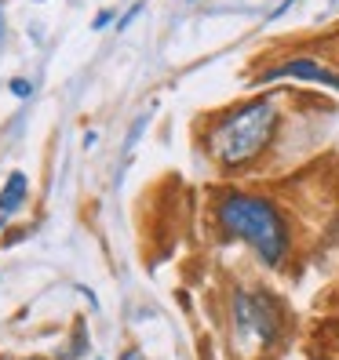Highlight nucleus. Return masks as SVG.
I'll list each match as a JSON object with an SVG mask.
<instances>
[{"instance_id":"nucleus-1","label":"nucleus","mask_w":339,"mask_h":360,"mask_svg":"<svg viewBox=\"0 0 339 360\" xmlns=\"http://www.w3.org/2000/svg\"><path fill=\"white\" fill-rule=\"evenodd\" d=\"M219 222L226 233H234V237H241L245 244L256 248L266 266H278L285 259L288 229L270 200L248 197V193H226L219 200Z\"/></svg>"},{"instance_id":"nucleus-2","label":"nucleus","mask_w":339,"mask_h":360,"mask_svg":"<svg viewBox=\"0 0 339 360\" xmlns=\"http://www.w3.org/2000/svg\"><path fill=\"white\" fill-rule=\"evenodd\" d=\"M273 120H278V110H273V98H259V102H248L245 110L230 113L216 135H211V153H216L219 164L226 167H241L256 157L270 131H273Z\"/></svg>"},{"instance_id":"nucleus-3","label":"nucleus","mask_w":339,"mask_h":360,"mask_svg":"<svg viewBox=\"0 0 339 360\" xmlns=\"http://www.w3.org/2000/svg\"><path fill=\"white\" fill-rule=\"evenodd\" d=\"M234 328H238V338L248 346H273L278 342V309L266 299L263 291H238L234 295Z\"/></svg>"},{"instance_id":"nucleus-4","label":"nucleus","mask_w":339,"mask_h":360,"mask_svg":"<svg viewBox=\"0 0 339 360\" xmlns=\"http://www.w3.org/2000/svg\"><path fill=\"white\" fill-rule=\"evenodd\" d=\"M281 77H303V80H321V84H332V88H339V77L335 73H328V70H321L317 62H310V58H295V62H285V66H278V70H270L263 80H281Z\"/></svg>"},{"instance_id":"nucleus-5","label":"nucleus","mask_w":339,"mask_h":360,"mask_svg":"<svg viewBox=\"0 0 339 360\" xmlns=\"http://www.w3.org/2000/svg\"><path fill=\"white\" fill-rule=\"evenodd\" d=\"M23 200H26V175L15 172V175H8V186H4V193H0V219H8Z\"/></svg>"},{"instance_id":"nucleus-6","label":"nucleus","mask_w":339,"mask_h":360,"mask_svg":"<svg viewBox=\"0 0 339 360\" xmlns=\"http://www.w3.org/2000/svg\"><path fill=\"white\" fill-rule=\"evenodd\" d=\"M11 91H15L18 98H26V95H30V84H26V80H15V84H11Z\"/></svg>"},{"instance_id":"nucleus-7","label":"nucleus","mask_w":339,"mask_h":360,"mask_svg":"<svg viewBox=\"0 0 339 360\" xmlns=\"http://www.w3.org/2000/svg\"><path fill=\"white\" fill-rule=\"evenodd\" d=\"M121 360H146V356H142V353H139V349H128V353H124V356H121Z\"/></svg>"},{"instance_id":"nucleus-8","label":"nucleus","mask_w":339,"mask_h":360,"mask_svg":"<svg viewBox=\"0 0 339 360\" xmlns=\"http://www.w3.org/2000/svg\"><path fill=\"white\" fill-rule=\"evenodd\" d=\"M332 328H335V331H339V324H332ZM328 342H332V346H335V349H339V338H328Z\"/></svg>"}]
</instances>
